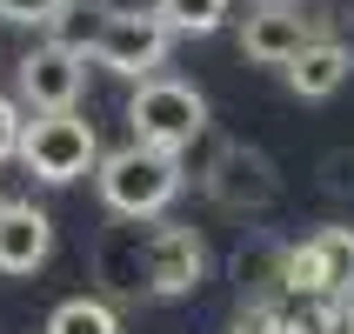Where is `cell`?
I'll list each match as a JSON object with an SVG mask.
<instances>
[{"mask_svg": "<svg viewBox=\"0 0 354 334\" xmlns=\"http://www.w3.org/2000/svg\"><path fill=\"white\" fill-rule=\"evenodd\" d=\"M47 334H120L114 308L94 295H74V301H60L54 315H47Z\"/></svg>", "mask_w": 354, "mask_h": 334, "instance_id": "4fadbf2b", "label": "cell"}, {"mask_svg": "<svg viewBox=\"0 0 354 334\" xmlns=\"http://www.w3.org/2000/svg\"><path fill=\"white\" fill-rule=\"evenodd\" d=\"M281 74H288V87H295L301 100H328V94H341L354 80V47H341V40H308Z\"/></svg>", "mask_w": 354, "mask_h": 334, "instance_id": "30bf717a", "label": "cell"}, {"mask_svg": "<svg viewBox=\"0 0 354 334\" xmlns=\"http://www.w3.org/2000/svg\"><path fill=\"white\" fill-rule=\"evenodd\" d=\"M207 187H214L221 207H268V201H274V167H268V154H241V147H227L221 167L207 174Z\"/></svg>", "mask_w": 354, "mask_h": 334, "instance_id": "8fae6325", "label": "cell"}, {"mask_svg": "<svg viewBox=\"0 0 354 334\" xmlns=\"http://www.w3.org/2000/svg\"><path fill=\"white\" fill-rule=\"evenodd\" d=\"M60 7L67 0H0V20H14V27H54Z\"/></svg>", "mask_w": 354, "mask_h": 334, "instance_id": "9a60e30c", "label": "cell"}, {"mask_svg": "<svg viewBox=\"0 0 354 334\" xmlns=\"http://www.w3.org/2000/svg\"><path fill=\"white\" fill-rule=\"evenodd\" d=\"M54 254V221L34 201H0V275H34Z\"/></svg>", "mask_w": 354, "mask_h": 334, "instance_id": "9c48e42d", "label": "cell"}, {"mask_svg": "<svg viewBox=\"0 0 354 334\" xmlns=\"http://www.w3.org/2000/svg\"><path fill=\"white\" fill-rule=\"evenodd\" d=\"M127 127H134V140H154V147L180 154L207 134V100H201V87H187L174 74H147V80H134Z\"/></svg>", "mask_w": 354, "mask_h": 334, "instance_id": "3957f363", "label": "cell"}, {"mask_svg": "<svg viewBox=\"0 0 354 334\" xmlns=\"http://www.w3.org/2000/svg\"><path fill=\"white\" fill-rule=\"evenodd\" d=\"M80 87H87V47L74 40H47L20 60V100L34 114H54V107H74Z\"/></svg>", "mask_w": 354, "mask_h": 334, "instance_id": "52a82bcc", "label": "cell"}, {"mask_svg": "<svg viewBox=\"0 0 354 334\" xmlns=\"http://www.w3.org/2000/svg\"><path fill=\"white\" fill-rule=\"evenodd\" d=\"M281 254L288 248H241L234 254V281H241V295L248 301H268V295H288V268H281Z\"/></svg>", "mask_w": 354, "mask_h": 334, "instance_id": "7c38bea8", "label": "cell"}, {"mask_svg": "<svg viewBox=\"0 0 354 334\" xmlns=\"http://www.w3.org/2000/svg\"><path fill=\"white\" fill-rule=\"evenodd\" d=\"M308 40H315L308 14H301V7H288V0H268V7H254V14H248V27H241V54L254 60V67H288Z\"/></svg>", "mask_w": 354, "mask_h": 334, "instance_id": "ba28073f", "label": "cell"}, {"mask_svg": "<svg viewBox=\"0 0 354 334\" xmlns=\"http://www.w3.org/2000/svg\"><path fill=\"white\" fill-rule=\"evenodd\" d=\"M94 187H100V201H107V214L154 221V214H167L174 194H180V160L167 154V147H154V140H127V147L94 160Z\"/></svg>", "mask_w": 354, "mask_h": 334, "instance_id": "6da1fadb", "label": "cell"}, {"mask_svg": "<svg viewBox=\"0 0 354 334\" xmlns=\"http://www.w3.org/2000/svg\"><path fill=\"white\" fill-rule=\"evenodd\" d=\"M288 295L301 301H341L354 295V228H315V234L281 254Z\"/></svg>", "mask_w": 354, "mask_h": 334, "instance_id": "5b68a950", "label": "cell"}, {"mask_svg": "<svg viewBox=\"0 0 354 334\" xmlns=\"http://www.w3.org/2000/svg\"><path fill=\"white\" fill-rule=\"evenodd\" d=\"M167 20L147 7H107L100 14V27H94V40H87V54L107 67V74H127V80H147V74H160L167 67Z\"/></svg>", "mask_w": 354, "mask_h": 334, "instance_id": "277c9868", "label": "cell"}, {"mask_svg": "<svg viewBox=\"0 0 354 334\" xmlns=\"http://www.w3.org/2000/svg\"><path fill=\"white\" fill-rule=\"evenodd\" d=\"M20 160H27V174H34V180L67 187V180L94 174L100 134H94V120H80L74 107H54V114H34L27 127H20Z\"/></svg>", "mask_w": 354, "mask_h": 334, "instance_id": "7a4b0ae2", "label": "cell"}, {"mask_svg": "<svg viewBox=\"0 0 354 334\" xmlns=\"http://www.w3.org/2000/svg\"><path fill=\"white\" fill-rule=\"evenodd\" d=\"M154 14L167 20V34H214L227 20V0H154Z\"/></svg>", "mask_w": 354, "mask_h": 334, "instance_id": "5bb4252c", "label": "cell"}, {"mask_svg": "<svg viewBox=\"0 0 354 334\" xmlns=\"http://www.w3.org/2000/svg\"><path fill=\"white\" fill-rule=\"evenodd\" d=\"M234 334H268V328H234Z\"/></svg>", "mask_w": 354, "mask_h": 334, "instance_id": "e0dca14e", "label": "cell"}, {"mask_svg": "<svg viewBox=\"0 0 354 334\" xmlns=\"http://www.w3.org/2000/svg\"><path fill=\"white\" fill-rule=\"evenodd\" d=\"M20 127H27V120H20V100L0 94V160H14V154H20Z\"/></svg>", "mask_w": 354, "mask_h": 334, "instance_id": "2e32d148", "label": "cell"}, {"mask_svg": "<svg viewBox=\"0 0 354 334\" xmlns=\"http://www.w3.org/2000/svg\"><path fill=\"white\" fill-rule=\"evenodd\" d=\"M207 281V241L194 234V228H147V241H140V288L160 301H187Z\"/></svg>", "mask_w": 354, "mask_h": 334, "instance_id": "8992f818", "label": "cell"}]
</instances>
